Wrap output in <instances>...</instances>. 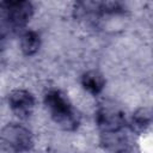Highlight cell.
I'll use <instances>...</instances> for the list:
<instances>
[{
  "instance_id": "1",
  "label": "cell",
  "mask_w": 153,
  "mask_h": 153,
  "mask_svg": "<svg viewBox=\"0 0 153 153\" xmlns=\"http://www.w3.org/2000/svg\"><path fill=\"white\" fill-rule=\"evenodd\" d=\"M33 13L31 2L24 0L0 2V37H6L23 29Z\"/></svg>"
},
{
  "instance_id": "2",
  "label": "cell",
  "mask_w": 153,
  "mask_h": 153,
  "mask_svg": "<svg viewBox=\"0 0 153 153\" xmlns=\"http://www.w3.org/2000/svg\"><path fill=\"white\" fill-rule=\"evenodd\" d=\"M44 103L51 118L65 130H74L79 126V117L71 102L59 90H50L44 96Z\"/></svg>"
},
{
  "instance_id": "3",
  "label": "cell",
  "mask_w": 153,
  "mask_h": 153,
  "mask_svg": "<svg viewBox=\"0 0 153 153\" xmlns=\"http://www.w3.org/2000/svg\"><path fill=\"white\" fill-rule=\"evenodd\" d=\"M0 140L7 148L18 153L31 149L33 145L31 131L17 123H8L5 126L0 133Z\"/></svg>"
},
{
  "instance_id": "4",
  "label": "cell",
  "mask_w": 153,
  "mask_h": 153,
  "mask_svg": "<svg viewBox=\"0 0 153 153\" xmlns=\"http://www.w3.org/2000/svg\"><path fill=\"white\" fill-rule=\"evenodd\" d=\"M96 122L102 133L123 129L126 126L124 112L111 105H103L96 114Z\"/></svg>"
},
{
  "instance_id": "5",
  "label": "cell",
  "mask_w": 153,
  "mask_h": 153,
  "mask_svg": "<svg viewBox=\"0 0 153 153\" xmlns=\"http://www.w3.org/2000/svg\"><path fill=\"white\" fill-rule=\"evenodd\" d=\"M8 104L11 110L19 117H29L35 108V98L26 90H14L8 96Z\"/></svg>"
},
{
  "instance_id": "6",
  "label": "cell",
  "mask_w": 153,
  "mask_h": 153,
  "mask_svg": "<svg viewBox=\"0 0 153 153\" xmlns=\"http://www.w3.org/2000/svg\"><path fill=\"white\" fill-rule=\"evenodd\" d=\"M100 145L109 153H127L130 149V140L123 129L102 133Z\"/></svg>"
},
{
  "instance_id": "7",
  "label": "cell",
  "mask_w": 153,
  "mask_h": 153,
  "mask_svg": "<svg viewBox=\"0 0 153 153\" xmlns=\"http://www.w3.org/2000/svg\"><path fill=\"white\" fill-rule=\"evenodd\" d=\"M81 85L88 93L97 96L103 91L105 86V79L99 72L88 71L81 76Z\"/></svg>"
},
{
  "instance_id": "8",
  "label": "cell",
  "mask_w": 153,
  "mask_h": 153,
  "mask_svg": "<svg viewBox=\"0 0 153 153\" xmlns=\"http://www.w3.org/2000/svg\"><path fill=\"white\" fill-rule=\"evenodd\" d=\"M39 47H41V37L36 31L27 30L22 35L20 48L25 55L31 56V55L36 54L38 51Z\"/></svg>"
},
{
  "instance_id": "9",
  "label": "cell",
  "mask_w": 153,
  "mask_h": 153,
  "mask_svg": "<svg viewBox=\"0 0 153 153\" xmlns=\"http://www.w3.org/2000/svg\"><path fill=\"white\" fill-rule=\"evenodd\" d=\"M151 122H152L151 110L148 108H141L133 114V117L130 121V127L134 131L142 133L151 126Z\"/></svg>"
}]
</instances>
